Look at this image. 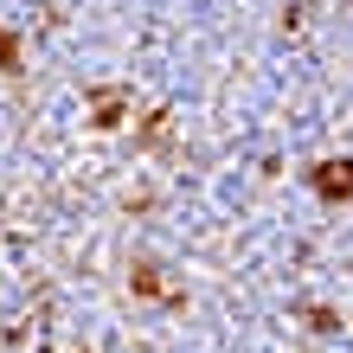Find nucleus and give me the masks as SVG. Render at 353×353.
I'll use <instances>...</instances> for the list:
<instances>
[{
	"instance_id": "nucleus-1",
	"label": "nucleus",
	"mask_w": 353,
	"mask_h": 353,
	"mask_svg": "<svg viewBox=\"0 0 353 353\" xmlns=\"http://www.w3.org/2000/svg\"><path fill=\"white\" fill-rule=\"evenodd\" d=\"M321 186H327V193H353V168H341V174H321Z\"/></svg>"
}]
</instances>
